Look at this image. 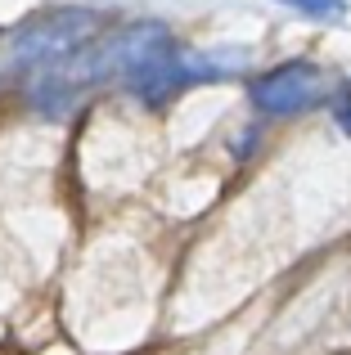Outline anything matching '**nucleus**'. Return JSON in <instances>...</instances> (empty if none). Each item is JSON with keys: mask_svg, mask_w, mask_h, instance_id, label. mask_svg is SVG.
Masks as SVG:
<instances>
[{"mask_svg": "<svg viewBox=\"0 0 351 355\" xmlns=\"http://www.w3.org/2000/svg\"><path fill=\"white\" fill-rule=\"evenodd\" d=\"M95 32V14L90 9H50V14L32 18L18 27L14 36V63H59L81 50V41Z\"/></svg>", "mask_w": 351, "mask_h": 355, "instance_id": "1", "label": "nucleus"}, {"mask_svg": "<svg viewBox=\"0 0 351 355\" xmlns=\"http://www.w3.org/2000/svg\"><path fill=\"white\" fill-rule=\"evenodd\" d=\"M325 95H329V77L316 63H302V59L284 63V68H271L266 77L252 81V104L271 117L307 113V108H316Z\"/></svg>", "mask_w": 351, "mask_h": 355, "instance_id": "2", "label": "nucleus"}, {"mask_svg": "<svg viewBox=\"0 0 351 355\" xmlns=\"http://www.w3.org/2000/svg\"><path fill=\"white\" fill-rule=\"evenodd\" d=\"M284 5L307 14V18H316V23H338V18H347L343 0H284Z\"/></svg>", "mask_w": 351, "mask_h": 355, "instance_id": "3", "label": "nucleus"}, {"mask_svg": "<svg viewBox=\"0 0 351 355\" xmlns=\"http://www.w3.org/2000/svg\"><path fill=\"white\" fill-rule=\"evenodd\" d=\"M334 117H338V126H343V130H347V135H351V95H347V99H343V104H338V108H334Z\"/></svg>", "mask_w": 351, "mask_h": 355, "instance_id": "4", "label": "nucleus"}]
</instances>
